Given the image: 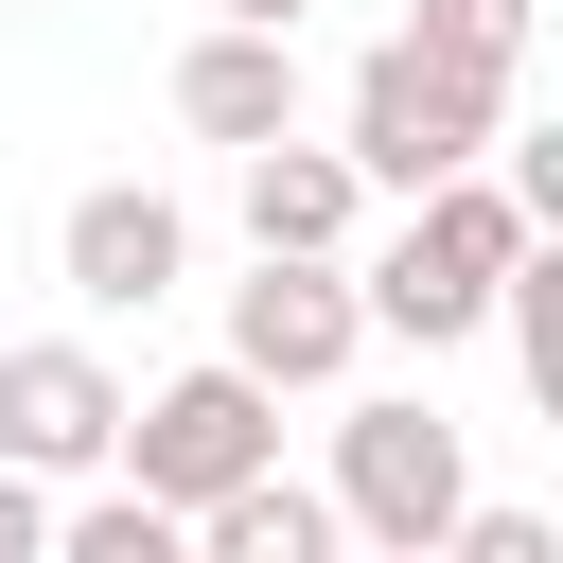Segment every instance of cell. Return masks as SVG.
<instances>
[{"label":"cell","instance_id":"52a82bcc","mask_svg":"<svg viewBox=\"0 0 563 563\" xmlns=\"http://www.w3.org/2000/svg\"><path fill=\"white\" fill-rule=\"evenodd\" d=\"M0 457L18 475H106L123 457V369L88 334H18L0 352Z\"/></svg>","mask_w":563,"mask_h":563},{"label":"cell","instance_id":"3957f363","mask_svg":"<svg viewBox=\"0 0 563 563\" xmlns=\"http://www.w3.org/2000/svg\"><path fill=\"white\" fill-rule=\"evenodd\" d=\"M264 457H282V387H264V369L211 352V369H176V387H123V475H141L176 528H194L229 475H264Z\"/></svg>","mask_w":563,"mask_h":563},{"label":"cell","instance_id":"277c9868","mask_svg":"<svg viewBox=\"0 0 563 563\" xmlns=\"http://www.w3.org/2000/svg\"><path fill=\"white\" fill-rule=\"evenodd\" d=\"M457 493H475V457H457V422H440V405H352V422H334V528H352V545L440 563Z\"/></svg>","mask_w":563,"mask_h":563},{"label":"cell","instance_id":"8fae6325","mask_svg":"<svg viewBox=\"0 0 563 563\" xmlns=\"http://www.w3.org/2000/svg\"><path fill=\"white\" fill-rule=\"evenodd\" d=\"M53 545H70V563H176L194 528H176V510H158V493L106 457V493H70V510H53Z\"/></svg>","mask_w":563,"mask_h":563},{"label":"cell","instance_id":"30bf717a","mask_svg":"<svg viewBox=\"0 0 563 563\" xmlns=\"http://www.w3.org/2000/svg\"><path fill=\"white\" fill-rule=\"evenodd\" d=\"M194 545H211V563H334V493H299V475L264 457V475H229V493L194 510Z\"/></svg>","mask_w":563,"mask_h":563},{"label":"cell","instance_id":"7c38bea8","mask_svg":"<svg viewBox=\"0 0 563 563\" xmlns=\"http://www.w3.org/2000/svg\"><path fill=\"white\" fill-rule=\"evenodd\" d=\"M528 18H545V0H422L405 35H422V53H457V70H528Z\"/></svg>","mask_w":563,"mask_h":563},{"label":"cell","instance_id":"5bb4252c","mask_svg":"<svg viewBox=\"0 0 563 563\" xmlns=\"http://www.w3.org/2000/svg\"><path fill=\"white\" fill-rule=\"evenodd\" d=\"M35 545H53V475H18V457H0V563H35Z\"/></svg>","mask_w":563,"mask_h":563},{"label":"cell","instance_id":"9c48e42d","mask_svg":"<svg viewBox=\"0 0 563 563\" xmlns=\"http://www.w3.org/2000/svg\"><path fill=\"white\" fill-rule=\"evenodd\" d=\"M352 211H369L352 141H299V123L246 141V246H352Z\"/></svg>","mask_w":563,"mask_h":563},{"label":"cell","instance_id":"8992f818","mask_svg":"<svg viewBox=\"0 0 563 563\" xmlns=\"http://www.w3.org/2000/svg\"><path fill=\"white\" fill-rule=\"evenodd\" d=\"M53 282H70L88 317H158V299L194 282V211H176L158 176H88V194L53 211Z\"/></svg>","mask_w":563,"mask_h":563},{"label":"cell","instance_id":"ba28073f","mask_svg":"<svg viewBox=\"0 0 563 563\" xmlns=\"http://www.w3.org/2000/svg\"><path fill=\"white\" fill-rule=\"evenodd\" d=\"M176 123L229 141V158H246L264 123H299V35H282V18H211V35L176 53Z\"/></svg>","mask_w":563,"mask_h":563},{"label":"cell","instance_id":"9a60e30c","mask_svg":"<svg viewBox=\"0 0 563 563\" xmlns=\"http://www.w3.org/2000/svg\"><path fill=\"white\" fill-rule=\"evenodd\" d=\"M211 18H282V35H299V0H211Z\"/></svg>","mask_w":563,"mask_h":563},{"label":"cell","instance_id":"5b68a950","mask_svg":"<svg viewBox=\"0 0 563 563\" xmlns=\"http://www.w3.org/2000/svg\"><path fill=\"white\" fill-rule=\"evenodd\" d=\"M352 352H369L352 246H246V282H229V369H264V387H334Z\"/></svg>","mask_w":563,"mask_h":563},{"label":"cell","instance_id":"4fadbf2b","mask_svg":"<svg viewBox=\"0 0 563 563\" xmlns=\"http://www.w3.org/2000/svg\"><path fill=\"white\" fill-rule=\"evenodd\" d=\"M440 545H457V563H545V510H475V493H457Z\"/></svg>","mask_w":563,"mask_h":563},{"label":"cell","instance_id":"7a4b0ae2","mask_svg":"<svg viewBox=\"0 0 563 563\" xmlns=\"http://www.w3.org/2000/svg\"><path fill=\"white\" fill-rule=\"evenodd\" d=\"M493 123H510V70H457V53H422V35H369L352 53V176L369 194H422V176H457V158H493Z\"/></svg>","mask_w":563,"mask_h":563},{"label":"cell","instance_id":"6da1fadb","mask_svg":"<svg viewBox=\"0 0 563 563\" xmlns=\"http://www.w3.org/2000/svg\"><path fill=\"white\" fill-rule=\"evenodd\" d=\"M510 246H528V211H510V176H422L405 194V229L352 264V299H369V334H405V352H457V334H493V282H510Z\"/></svg>","mask_w":563,"mask_h":563}]
</instances>
